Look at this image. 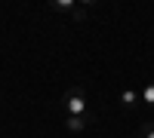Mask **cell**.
Wrapping results in <instances>:
<instances>
[{"label": "cell", "mask_w": 154, "mask_h": 138, "mask_svg": "<svg viewBox=\"0 0 154 138\" xmlns=\"http://www.w3.org/2000/svg\"><path fill=\"white\" fill-rule=\"evenodd\" d=\"M62 107H65V117H86L89 120V110H86V92L80 86H71L62 98Z\"/></svg>", "instance_id": "cell-1"}, {"label": "cell", "mask_w": 154, "mask_h": 138, "mask_svg": "<svg viewBox=\"0 0 154 138\" xmlns=\"http://www.w3.org/2000/svg\"><path fill=\"white\" fill-rule=\"evenodd\" d=\"M139 101H142V92H136V89H123V92H120V104H123L126 110H133Z\"/></svg>", "instance_id": "cell-2"}, {"label": "cell", "mask_w": 154, "mask_h": 138, "mask_svg": "<svg viewBox=\"0 0 154 138\" xmlns=\"http://www.w3.org/2000/svg\"><path fill=\"white\" fill-rule=\"evenodd\" d=\"M65 126H68V132H86L89 120L86 117H65Z\"/></svg>", "instance_id": "cell-3"}, {"label": "cell", "mask_w": 154, "mask_h": 138, "mask_svg": "<svg viewBox=\"0 0 154 138\" xmlns=\"http://www.w3.org/2000/svg\"><path fill=\"white\" fill-rule=\"evenodd\" d=\"M49 9H53V12H71V16H74L77 3H74V0H53V3H49Z\"/></svg>", "instance_id": "cell-4"}, {"label": "cell", "mask_w": 154, "mask_h": 138, "mask_svg": "<svg viewBox=\"0 0 154 138\" xmlns=\"http://www.w3.org/2000/svg\"><path fill=\"white\" fill-rule=\"evenodd\" d=\"M142 101L145 104H154V80H148V86L142 89Z\"/></svg>", "instance_id": "cell-5"}, {"label": "cell", "mask_w": 154, "mask_h": 138, "mask_svg": "<svg viewBox=\"0 0 154 138\" xmlns=\"http://www.w3.org/2000/svg\"><path fill=\"white\" fill-rule=\"evenodd\" d=\"M142 138H154V123H142Z\"/></svg>", "instance_id": "cell-6"}]
</instances>
